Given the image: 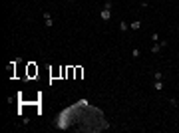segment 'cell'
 <instances>
[{
	"label": "cell",
	"instance_id": "30bf717a",
	"mask_svg": "<svg viewBox=\"0 0 179 133\" xmlns=\"http://www.w3.org/2000/svg\"><path fill=\"white\" fill-rule=\"evenodd\" d=\"M153 78H155V80H163V74H161V72H159V70H157L155 74H153Z\"/></svg>",
	"mask_w": 179,
	"mask_h": 133
},
{
	"label": "cell",
	"instance_id": "9c48e42d",
	"mask_svg": "<svg viewBox=\"0 0 179 133\" xmlns=\"http://www.w3.org/2000/svg\"><path fill=\"white\" fill-rule=\"evenodd\" d=\"M131 56H133V58H139V56H141L139 48H133V50H131Z\"/></svg>",
	"mask_w": 179,
	"mask_h": 133
},
{
	"label": "cell",
	"instance_id": "5b68a950",
	"mask_svg": "<svg viewBox=\"0 0 179 133\" xmlns=\"http://www.w3.org/2000/svg\"><path fill=\"white\" fill-rule=\"evenodd\" d=\"M36 74H38V68L34 66V64H30V66H28V75H30V78H34Z\"/></svg>",
	"mask_w": 179,
	"mask_h": 133
},
{
	"label": "cell",
	"instance_id": "52a82bcc",
	"mask_svg": "<svg viewBox=\"0 0 179 133\" xmlns=\"http://www.w3.org/2000/svg\"><path fill=\"white\" fill-rule=\"evenodd\" d=\"M141 28V20H133L131 22V30H139Z\"/></svg>",
	"mask_w": 179,
	"mask_h": 133
},
{
	"label": "cell",
	"instance_id": "3957f363",
	"mask_svg": "<svg viewBox=\"0 0 179 133\" xmlns=\"http://www.w3.org/2000/svg\"><path fill=\"white\" fill-rule=\"evenodd\" d=\"M44 24L46 26H48V28H52V24H54V18H52V14H50V12H44Z\"/></svg>",
	"mask_w": 179,
	"mask_h": 133
},
{
	"label": "cell",
	"instance_id": "8fae6325",
	"mask_svg": "<svg viewBox=\"0 0 179 133\" xmlns=\"http://www.w3.org/2000/svg\"><path fill=\"white\" fill-rule=\"evenodd\" d=\"M151 38H153V42H159V34H157V32H153V34H151Z\"/></svg>",
	"mask_w": 179,
	"mask_h": 133
},
{
	"label": "cell",
	"instance_id": "277c9868",
	"mask_svg": "<svg viewBox=\"0 0 179 133\" xmlns=\"http://www.w3.org/2000/svg\"><path fill=\"white\" fill-rule=\"evenodd\" d=\"M153 89H157V91H163V80H155V81H153Z\"/></svg>",
	"mask_w": 179,
	"mask_h": 133
},
{
	"label": "cell",
	"instance_id": "6da1fadb",
	"mask_svg": "<svg viewBox=\"0 0 179 133\" xmlns=\"http://www.w3.org/2000/svg\"><path fill=\"white\" fill-rule=\"evenodd\" d=\"M165 46H167V40L153 42V46H151V52H153V54H159V52H161V48H165Z\"/></svg>",
	"mask_w": 179,
	"mask_h": 133
},
{
	"label": "cell",
	"instance_id": "7a4b0ae2",
	"mask_svg": "<svg viewBox=\"0 0 179 133\" xmlns=\"http://www.w3.org/2000/svg\"><path fill=\"white\" fill-rule=\"evenodd\" d=\"M100 18H102L104 22H110V20H112V8H104V10L100 12Z\"/></svg>",
	"mask_w": 179,
	"mask_h": 133
},
{
	"label": "cell",
	"instance_id": "8992f818",
	"mask_svg": "<svg viewBox=\"0 0 179 133\" xmlns=\"http://www.w3.org/2000/svg\"><path fill=\"white\" fill-rule=\"evenodd\" d=\"M119 30H121V32H127V30H129V26H127L126 20H121V22H119Z\"/></svg>",
	"mask_w": 179,
	"mask_h": 133
},
{
	"label": "cell",
	"instance_id": "ba28073f",
	"mask_svg": "<svg viewBox=\"0 0 179 133\" xmlns=\"http://www.w3.org/2000/svg\"><path fill=\"white\" fill-rule=\"evenodd\" d=\"M82 75H84V70L82 68H76V80H80Z\"/></svg>",
	"mask_w": 179,
	"mask_h": 133
}]
</instances>
